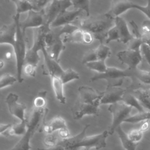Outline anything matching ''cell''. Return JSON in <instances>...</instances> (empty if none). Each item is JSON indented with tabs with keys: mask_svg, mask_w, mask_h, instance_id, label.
I'll list each match as a JSON object with an SVG mask.
<instances>
[{
	"mask_svg": "<svg viewBox=\"0 0 150 150\" xmlns=\"http://www.w3.org/2000/svg\"><path fill=\"white\" fill-rule=\"evenodd\" d=\"M90 127L89 124L86 125L82 131L74 136L62 139L58 144L63 145L66 150H88L95 149L99 150L106 146V139L108 137V131L103 132L87 136L86 130Z\"/></svg>",
	"mask_w": 150,
	"mask_h": 150,
	"instance_id": "1",
	"label": "cell"
},
{
	"mask_svg": "<svg viewBox=\"0 0 150 150\" xmlns=\"http://www.w3.org/2000/svg\"><path fill=\"white\" fill-rule=\"evenodd\" d=\"M115 25V19L107 16L105 13L96 16H89L81 19L78 25L79 28L90 32L94 36V39L100 43H104L108 30Z\"/></svg>",
	"mask_w": 150,
	"mask_h": 150,
	"instance_id": "2",
	"label": "cell"
},
{
	"mask_svg": "<svg viewBox=\"0 0 150 150\" xmlns=\"http://www.w3.org/2000/svg\"><path fill=\"white\" fill-rule=\"evenodd\" d=\"M47 108H36L33 107L28 119H27V128L25 134L19 141L9 150H30V140L44 121Z\"/></svg>",
	"mask_w": 150,
	"mask_h": 150,
	"instance_id": "3",
	"label": "cell"
},
{
	"mask_svg": "<svg viewBox=\"0 0 150 150\" xmlns=\"http://www.w3.org/2000/svg\"><path fill=\"white\" fill-rule=\"evenodd\" d=\"M13 20L16 25V40L13 49L16 59V77L18 81L21 83L23 81L22 74L23 72V67L25 64V57L27 49L26 48L25 34L22 32L20 25V15L15 14L13 16Z\"/></svg>",
	"mask_w": 150,
	"mask_h": 150,
	"instance_id": "4",
	"label": "cell"
},
{
	"mask_svg": "<svg viewBox=\"0 0 150 150\" xmlns=\"http://www.w3.org/2000/svg\"><path fill=\"white\" fill-rule=\"evenodd\" d=\"M50 28L47 25L35 28L33 32V43L32 47L27 49L25 63H30L38 66L40 60L39 52L42 50L44 46L45 35Z\"/></svg>",
	"mask_w": 150,
	"mask_h": 150,
	"instance_id": "5",
	"label": "cell"
},
{
	"mask_svg": "<svg viewBox=\"0 0 150 150\" xmlns=\"http://www.w3.org/2000/svg\"><path fill=\"white\" fill-rule=\"evenodd\" d=\"M134 76V71L128 69L122 70L114 67H107L103 73L95 74L90 78V81L93 82L99 80H105L107 85L121 86L125 77Z\"/></svg>",
	"mask_w": 150,
	"mask_h": 150,
	"instance_id": "6",
	"label": "cell"
},
{
	"mask_svg": "<svg viewBox=\"0 0 150 150\" xmlns=\"http://www.w3.org/2000/svg\"><path fill=\"white\" fill-rule=\"evenodd\" d=\"M132 108L122 101L110 105L108 111L112 115V122L108 130L109 135H112L116 129L121 126V123L129 117Z\"/></svg>",
	"mask_w": 150,
	"mask_h": 150,
	"instance_id": "7",
	"label": "cell"
},
{
	"mask_svg": "<svg viewBox=\"0 0 150 150\" xmlns=\"http://www.w3.org/2000/svg\"><path fill=\"white\" fill-rule=\"evenodd\" d=\"M72 6L70 0H52L44 10L45 23L50 26L52 22L62 12Z\"/></svg>",
	"mask_w": 150,
	"mask_h": 150,
	"instance_id": "8",
	"label": "cell"
},
{
	"mask_svg": "<svg viewBox=\"0 0 150 150\" xmlns=\"http://www.w3.org/2000/svg\"><path fill=\"white\" fill-rule=\"evenodd\" d=\"M117 56L122 64H126L128 69L132 71L138 69V65L143 59L140 50H134L129 49L119 52Z\"/></svg>",
	"mask_w": 150,
	"mask_h": 150,
	"instance_id": "9",
	"label": "cell"
},
{
	"mask_svg": "<svg viewBox=\"0 0 150 150\" xmlns=\"http://www.w3.org/2000/svg\"><path fill=\"white\" fill-rule=\"evenodd\" d=\"M19 96L13 93H10L5 99V103L7 104L8 110L11 115L17 118L20 121H26L25 114L26 107L24 104L18 103Z\"/></svg>",
	"mask_w": 150,
	"mask_h": 150,
	"instance_id": "10",
	"label": "cell"
},
{
	"mask_svg": "<svg viewBox=\"0 0 150 150\" xmlns=\"http://www.w3.org/2000/svg\"><path fill=\"white\" fill-rule=\"evenodd\" d=\"M100 99L93 103H84L78 101L75 105V108L72 110L73 118L80 120L85 115H98L99 106L101 105Z\"/></svg>",
	"mask_w": 150,
	"mask_h": 150,
	"instance_id": "11",
	"label": "cell"
},
{
	"mask_svg": "<svg viewBox=\"0 0 150 150\" xmlns=\"http://www.w3.org/2000/svg\"><path fill=\"white\" fill-rule=\"evenodd\" d=\"M45 18L43 11H36L31 10L28 12V15L25 19L20 21V25L22 32L25 34V31L28 28H38L45 25Z\"/></svg>",
	"mask_w": 150,
	"mask_h": 150,
	"instance_id": "12",
	"label": "cell"
},
{
	"mask_svg": "<svg viewBox=\"0 0 150 150\" xmlns=\"http://www.w3.org/2000/svg\"><path fill=\"white\" fill-rule=\"evenodd\" d=\"M125 90L120 86L107 85L105 91H103L100 104H112L122 101Z\"/></svg>",
	"mask_w": 150,
	"mask_h": 150,
	"instance_id": "13",
	"label": "cell"
},
{
	"mask_svg": "<svg viewBox=\"0 0 150 150\" xmlns=\"http://www.w3.org/2000/svg\"><path fill=\"white\" fill-rule=\"evenodd\" d=\"M44 57V62L42 66L43 74L51 76L60 77L63 74V70L59 64V62L52 59L47 53L46 46H44L42 50Z\"/></svg>",
	"mask_w": 150,
	"mask_h": 150,
	"instance_id": "14",
	"label": "cell"
},
{
	"mask_svg": "<svg viewBox=\"0 0 150 150\" xmlns=\"http://www.w3.org/2000/svg\"><path fill=\"white\" fill-rule=\"evenodd\" d=\"M135 4L129 0H112L110 8L105 14L113 19L120 16L131 9H134Z\"/></svg>",
	"mask_w": 150,
	"mask_h": 150,
	"instance_id": "15",
	"label": "cell"
},
{
	"mask_svg": "<svg viewBox=\"0 0 150 150\" xmlns=\"http://www.w3.org/2000/svg\"><path fill=\"white\" fill-rule=\"evenodd\" d=\"M83 11L81 9H75L71 11H65L59 14L50 25V28L62 27L66 25L71 24Z\"/></svg>",
	"mask_w": 150,
	"mask_h": 150,
	"instance_id": "16",
	"label": "cell"
},
{
	"mask_svg": "<svg viewBox=\"0 0 150 150\" xmlns=\"http://www.w3.org/2000/svg\"><path fill=\"white\" fill-rule=\"evenodd\" d=\"M16 25L13 21L9 25H4L0 29V44L14 46L16 40Z\"/></svg>",
	"mask_w": 150,
	"mask_h": 150,
	"instance_id": "17",
	"label": "cell"
},
{
	"mask_svg": "<svg viewBox=\"0 0 150 150\" xmlns=\"http://www.w3.org/2000/svg\"><path fill=\"white\" fill-rule=\"evenodd\" d=\"M79 98V102L84 103H93L102 97L103 92L94 89L92 87L82 86L78 88Z\"/></svg>",
	"mask_w": 150,
	"mask_h": 150,
	"instance_id": "18",
	"label": "cell"
},
{
	"mask_svg": "<svg viewBox=\"0 0 150 150\" xmlns=\"http://www.w3.org/2000/svg\"><path fill=\"white\" fill-rule=\"evenodd\" d=\"M115 26L117 28L119 42L124 44H127L134 37L130 32L126 21L121 16L115 18Z\"/></svg>",
	"mask_w": 150,
	"mask_h": 150,
	"instance_id": "19",
	"label": "cell"
},
{
	"mask_svg": "<svg viewBox=\"0 0 150 150\" xmlns=\"http://www.w3.org/2000/svg\"><path fill=\"white\" fill-rule=\"evenodd\" d=\"M67 128L66 121L62 117L57 116L45 124L43 125V131L46 134H50Z\"/></svg>",
	"mask_w": 150,
	"mask_h": 150,
	"instance_id": "20",
	"label": "cell"
},
{
	"mask_svg": "<svg viewBox=\"0 0 150 150\" xmlns=\"http://www.w3.org/2000/svg\"><path fill=\"white\" fill-rule=\"evenodd\" d=\"M50 77L52 86L56 98L60 103L65 104L66 103V98L63 90L64 84L63 83L60 77L53 76H51Z\"/></svg>",
	"mask_w": 150,
	"mask_h": 150,
	"instance_id": "21",
	"label": "cell"
},
{
	"mask_svg": "<svg viewBox=\"0 0 150 150\" xmlns=\"http://www.w3.org/2000/svg\"><path fill=\"white\" fill-rule=\"evenodd\" d=\"M115 131L117 132L122 146L125 150H136L137 144L132 142L129 139L127 133L124 132L121 126L118 127L116 129Z\"/></svg>",
	"mask_w": 150,
	"mask_h": 150,
	"instance_id": "22",
	"label": "cell"
},
{
	"mask_svg": "<svg viewBox=\"0 0 150 150\" xmlns=\"http://www.w3.org/2000/svg\"><path fill=\"white\" fill-rule=\"evenodd\" d=\"M84 30L81 29L80 28H77L73 32L64 35L63 40V42L67 43V42H71V43H83V35Z\"/></svg>",
	"mask_w": 150,
	"mask_h": 150,
	"instance_id": "23",
	"label": "cell"
},
{
	"mask_svg": "<svg viewBox=\"0 0 150 150\" xmlns=\"http://www.w3.org/2000/svg\"><path fill=\"white\" fill-rule=\"evenodd\" d=\"M27 128V121H20L19 122L12 125L8 132L5 134V136H21L22 137Z\"/></svg>",
	"mask_w": 150,
	"mask_h": 150,
	"instance_id": "24",
	"label": "cell"
},
{
	"mask_svg": "<svg viewBox=\"0 0 150 150\" xmlns=\"http://www.w3.org/2000/svg\"><path fill=\"white\" fill-rule=\"evenodd\" d=\"M139 101L145 111H150V96L149 93L145 90H136L133 94Z\"/></svg>",
	"mask_w": 150,
	"mask_h": 150,
	"instance_id": "25",
	"label": "cell"
},
{
	"mask_svg": "<svg viewBox=\"0 0 150 150\" xmlns=\"http://www.w3.org/2000/svg\"><path fill=\"white\" fill-rule=\"evenodd\" d=\"M122 101L129 105L132 108H135L138 110V112H142L145 111L139 103L138 99L133 94H126L125 93Z\"/></svg>",
	"mask_w": 150,
	"mask_h": 150,
	"instance_id": "26",
	"label": "cell"
},
{
	"mask_svg": "<svg viewBox=\"0 0 150 150\" xmlns=\"http://www.w3.org/2000/svg\"><path fill=\"white\" fill-rule=\"evenodd\" d=\"M149 120H150V111H144L142 112H138L134 115L129 116L125 120L124 122L135 124L147 121Z\"/></svg>",
	"mask_w": 150,
	"mask_h": 150,
	"instance_id": "27",
	"label": "cell"
},
{
	"mask_svg": "<svg viewBox=\"0 0 150 150\" xmlns=\"http://www.w3.org/2000/svg\"><path fill=\"white\" fill-rule=\"evenodd\" d=\"M16 6V14L21 15L22 13L33 10L29 0H11Z\"/></svg>",
	"mask_w": 150,
	"mask_h": 150,
	"instance_id": "28",
	"label": "cell"
},
{
	"mask_svg": "<svg viewBox=\"0 0 150 150\" xmlns=\"http://www.w3.org/2000/svg\"><path fill=\"white\" fill-rule=\"evenodd\" d=\"M96 54L98 60L105 61V60L109 57L111 54L110 47L104 43H100L99 46L96 48Z\"/></svg>",
	"mask_w": 150,
	"mask_h": 150,
	"instance_id": "29",
	"label": "cell"
},
{
	"mask_svg": "<svg viewBox=\"0 0 150 150\" xmlns=\"http://www.w3.org/2000/svg\"><path fill=\"white\" fill-rule=\"evenodd\" d=\"M86 65L89 69L96 71L97 73H103L107 69L105 61L101 60H97L96 61L88 63Z\"/></svg>",
	"mask_w": 150,
	"mask_h": 150,
	"instance_id": "30",
	"label": "cell"
},
{
	"mask_svg": "<svg viewBox=\"0 0 150 150\" xmlns=\"http://www.w3.org/2000/svg\"><path fill=\"white\" fill-rule=\"evenodd\" d=\"M60 79L64 85L72 80L79 79L80 76L77 71L71 68H69L64 70L63 74L60 76Z\"/></svg>",
	"mask_w": 150,
	"mask_h": 150,
	"instance_id": "31",
	"label": "cell"
},
{
	"mask_svg": "<svg viewBox=\"0 0 150 150\" xmlns=\"http://www.w3.org/2000/svg\"><path fill=\"white\" fill-rule=\"evenodd\" d=\"M127 134L130 141L136 144H138L143 139L144 132L141 128H137L130 130Z\"/></svg>",
	"mask_w": 150,
	"mask_h": 150,
	"instance_id": "32",
	"label": "cell"
},
{
	"mask_svg": "<svg viewBox=\"0 0 150 150\" xmlns=\"http://www.w3.org/2000/svg\"><path fill=\"white\" fill-rule=\"evenodd\" d=\"M75 9H81L86 12V16H90V0H70Z\"/></svg>",
	"mask_w": 150,
	"mask_h": 150,
	"instance_id": "33",
	"label": "cell"
},
{
	"mask_svg": "<svg viewBox=\"0 0 150 150\" xmlns=\"http://www.w3.org/2000/svg\"><path fill=\"white\" fill-rule=\"evenodd\" d=\"M16 81H18L16 77H15L9 73L4 74L0 78V88L2 89L8 86H12Z\"/></svg>",
	"mask_w": 150,
	"mask_h": 150,
	"instance_id": "34",
	"label": "cell"
},
{
	"mask_svg": "<svg viewBox=\"0 0 150 150\" xmlns=\"http://www.w3.org/2000/svg\"><path fill=\"white\" fill-rule=\"evenodd\" d=\"M46 94H47L46 91H40L33 100V107L36 108H46Z\"/></svg>",
	"mask_w": 150,
	"mask_h": 150,
	"instance_id": "35",
	"label": "cell"
},
{
	"mask_svg": "<svg viewBox=\"0 0 150 150\" xmlns=\"http://www.w3.org/2000/svg\"><path fill=\"white\" fill-rule=\"evenodd\" d=\"M134 76L142 83L150 84V71L137 69L134 71Z\"/></svg>",
	"mask_w": 150,
	"mask_h": 150,
	"instance_id": "36",
	"label": "cell"
},
{
	"mask_svg": "<svg viewBox=\"0 0 150 150\" xmlns=\"http://www.w3.org/2000/svg\"><path fill=\"white\" fill-rule=\"evenodd\" d=\"M36 11H43L52 0H29Z\"/></svg>",
	"mask_w": 150,
	"mask_h": 150,
	"instance_id": "37",
	"label": "cell"
},
{
	"mask_svg": "<svg viewBox=\"0 0 150 150\" xmlns=\"http://www.w3.org/2000/svg\"><path fill=\"white\" fill-rule=\"evenodd\" d=\"M98 60L96 49H91L86 52L82 59V63L86 64L88 63Z\"/></svg>",
	"mask_w": 150,
	"mask_h": 150,
	"instance_id": "38",
	"label": "cell"
},
{
	"mask_svg": "<svg viewBox=\"0 0 150 150\" xmlns=\"http://www.w3.org/2000/svg\"><path fill=\"white\" fill-rule=\"evenodd\" d=\"M111 41H118L119 42V36L115 25L111 28L108 32L107 38L105 39V44H108Z\"/></svg>",
	"mask_w": 150,
	"mask_h": 150,
	"instance_id": "39",
	"label": "cell"
},
{
	"mask_svg": "<svg viewBox=\"0 0 150 150\" xmlns=\"http://www.w3.org/2000/svg\"><path fill=\"white\" fill-rule=\"evenodd\" d=\"M142 44L143 41L142 38H133L127 45H128V49L134 50H140L141 45Z\"/></svg>",
	"mask_w": 150,
	"mask_h": 150,
	"instance_id": "40",
	"label": "cell"
},
{
	"mask_svg": "<svg viewBox=\"0 0 150 150\" xmlns=\"http://www.w3.org/2000/svg\"><path fill=\"white\" fill-rule=\"evenodd\" d=\"M37 66L30 64V63H25L23 67V72L25 74L30 77H35L36 73Z\"/></svg>",
	"mask_w": 150,
	"mask_h": 150,
	"instance_id": "41",
	"label": "cell"
},
{
	"mask_svg": "<svg viewBox=\"0 0 150 150\" xmlns=\"http://www.w3.org/2000/svg\"><path fill=\"white\" fill-rule=\"evenodd\" d=\"M140 52L143 59H144L150 67V46L143 43L141 45Z\"/></svg>",
	"mask_w": 150,
	"mask_h": 150,
	"instance_id": "42",
	"label": "cell"
},
{
	"mask_svg": "<svg viewBox=\"0 0 150 150\" xmlns=\"http://www.w3.org/2000/svg\"><path fill=\"white\" fill-rule=\"evenodd\" d=\"M134 9H137L142 12L148 18L150 19V0H147V3L145 6H141L140 5H135Z\"/></svg>",
	"mask_w": 150,
	"mask_h": 150,
	"instance_id": "43",
	"label": "cell"
},
{
	"mask_svg": "<svg viewBox=\"0 0 150 150\" xmlns=\"http://www.w3.org/2000/svg\"><path fill=\"white\" fill-rule=\"evenodd\" d=\"M59 141L57 137L53 133L47 134L44 141L45 144L49 146H52L57 144Z\"/></svg>",
	"mask_w": 150,
	"mask_h": 150,
	"instance_id": "44",
	"label": "cell"
},
{
	"mask_svg": "<svg viewBox=\"0 0 150 150\" xmlns=\"http://www.w3.org/2000/svg\"><path fill=\"white\" fill-rule=\"evenodd\" d=\"M129 24L132 28L131 33L133 37L137 38H142V33L139 31V28L137 23L134 21H131L129 22Z\"/></svg>",
	"mask_w": 150,
	"mask_h": 150,
	"instance_id": "45",
	"label": "cell"
},
{
	"mask_svg": "<svg viewBox=\"0 0 150 150\" xmlns=\"http://www.w3.org/2000/svg\"><path fill=\"white\" fill-rule=\"evenodd\" d=\"M94 38L91 33L90 32L84 30L83 35V44H90L94 40Z\"/></svg>",
	"mask_w": 150,
	"mask_h": 150,
	"instance_id": "46",
	"label": "cell"
},
{
	"mask_svg": "<svg viewBox=\"0 0 150 150\" xmlns=\"http://www.w3.org/2000/svg\"><path fill=\"white\" fill-rule=\"evenodd\" d=\"M36 150H66V148L62 145L57 144L54 146H49L47 148H36Z\"/></svg>",
	"mask_w": 150,
	"mask_h": 150,
	"instance_id": "47",
	"label": "cell"
},
{
	"mask_svg": "<svg viewBox=\"0 0 150 150\" xmlns=\"http://www.w3.org/2000/svg\"><path fill=\"white\" fill-rule=\"evenodd\" d=\"M59 132V135L62 138V139H65L69 138L70 136L68 128H64L60 130Z\"/></svg>",
	"mask_w": 150,
	"mask_h": 150,
	"instance_id": "48",
	"label": "cell"
},
{
	"mask_svg": "<svg viewBox=\"0 0 150 150\" xmlns=\"http://www.w3.org/2000/svg\"><path fill=\"white\" fill-rule=\"evenodd\" d=\"M12 125L11 124H0V134L1 135H5L8 131L10 129Z\"/></svg>",
	"mask_w": 150,
	"mask_h": 150,
	"instance_id": "49",
	"label": "cell"
},
{
	"mask_svg": "<svg viewBox=\"0 0 150 150\" xmlns=\"http://www.w3.org/2000/svg\"><path fill=\"white\" fill-rule=\"evenodd\" d=\"M149 127H150L149 123L148 121H145V122H143V124H142V125H141V127L140 128L145 132L146 131H147V130L149 129Z\"/></svg>",
	"mask_w": 150,
	"mask_h": 150,
	"instance_id": "50",
	"label": "cell"
},
{
	"mask_svg": "<svg viewBox=\"0 0 150 150\" xmlns=\"http://www.w3.org/2000/svg\"><path fill=\"white\" fill-rule=\"evenodd\" d=\"M5 57L6 59H9L12 57V54L10 53V52H7L6 54H5Z\"/></svg>",
	"mask_w": 150,
	"mask_h": 150,
	"instance_id": "51",
	"label": "cell"
},
{
	"mask_svg": "<svg viewBox=\"0 0 150 150\" xmlns=\"http://www.w3.org/2000/svg\"><path fill=\"white\" fill-rule=\"evenodd\" d=\"M3 64H4L3 61H2V60H1V68H2V67H3Z\"/></svg>",
	"mask_w": 150,
	"mask_h": 150,
	"instance_id": "52",
	"label": "cell"
},
{
	"mask_svg": "<svg viewBox=\"0 0 150 150\" xmlns=\"http://www.w3.org/2000/svg\"><path fill=\"white\" fill-rule=\"evenodd\" d=\"M149 96H150V93H149Z\"/></svg>",
	"mask_w": 150,
	"mask_h": 150,
	"instance_id": "53",
	"label": "cell"
},
{
	"mask_svg": "<svg viewBox=\"0 0 150 150\" xmlns=\"http://www.w3.org/2000/svg\"><path fill=\"white\" fill-rule=\"evenodd\" d=\"M6 1H11V0H6Z\"/></svg>",
	"mask_w": 150,
	"mask_h": 150,
	"instance_id": "54",
	"label": "cell"
}]
</instances>
